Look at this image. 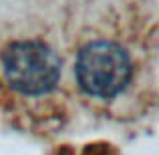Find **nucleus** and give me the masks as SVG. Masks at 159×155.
Masks as SVG:
<instances>
[{"mask_svg":"<svg viewBox=\"0 0 159 155\" xmlns=\"http://www.w3.org/2000/svg\"><path fill=\"white\" fill-rule=\"evenodd\" d=\"M0 62L8 87L24 97L48 95L57 89L62 77V61L58 52L40 39L8 43Z\"/></svg>","mask_w":159,"mask_h":155,"instance_id":"f257e3e1","label":"nucleus"},{"mask_svg":"<svg viewBox=\"0 0 159 155\" xmlns=\"http://www.w3.org/2000/svg\"><path fill=\"white\" fill-rule=\"evenodd\" d=\"M133 62L123 44L97 39L83 44L75 58L79 89L93 99H115L129 87Z\"/></svg>","mask_w":159,"mask_h":155,"instance_id":"f03ea898","label":"nucleus"}]
</instances>
